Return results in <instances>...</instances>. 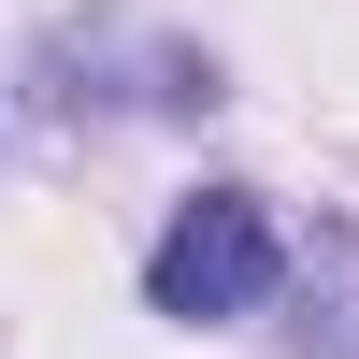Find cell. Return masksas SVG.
<instances>
[{"label": "cell", "instance_id": "cell-1", "mask_svg": "<svg viewBox=\"0 0 359 359\" xmlns=\"http://www.w3.org/2000/svg\"><path fill=\"white\" fill-rule=\"evenodd\" d=\"M287 287V230L259 187H201L172 201V230L144 245V316H172V331H230V316H259Z\"/></svg>", "mask_w": 359, "mask_h": 359}, {"label": "cell", "instance_id": "cell-2", "mask_svg": "<svg viewBox=\"0 0 359 359\" xmlns=\"http://www.w3.org/2000/svg\"><path fill=\"white\" fill-rule=\"evenodd\" d=\"M287 345L302 359H359V230H316L302 287H287Z\"/></svg>", "mask_w": 359, "mask_h": 359}]
</instances>
